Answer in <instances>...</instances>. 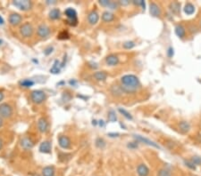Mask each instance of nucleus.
Listing matches in <instances>:
<instances>
[{"label":"nucleus","mask_w":201,"mask_h":176,"mask_svg":"<svg viewBox=\"0 0 201 176\" xmlns=\"http://www.w3.org/2000/svg\"><path fill=\"white\" fill-rule=\"evenodd\" d=\"M122 89L124 93H135L140 86L139 78L135 75H125L121 78Z\"/></svg>","instance_id":"f257e3e1"},{"label":"nucleus","mask_w":201,"mask_h":176,"mask_svg":"<svg viewBox=\"0 0 201 176\" xmlns=\"http://www.w3.org/2000/svg\"><path fill=\"white\" fill-rule=\"evenodd\" d=\"M64 14L67 17V22L68 24H70L71 26H76L77 22H78V19H77V13L73 8H67L64 11Z\"/></svg>","instance_id":"f03ea898"},{"label":"nucleus","mask_w":201,"mask_h":176,"mask_svg":"<svg viewBox=\"0 0 201 176\" xmlns=\"http://www.w3.org/2000/svg\"><path fill=\"white\" fill-rule=\"evenodd\" d=\"M31 98L34 103L39 104V103H42L46 100V93L40 90H35L31 93Z\"/></svg>","instance_id":"7ed1b4c3"},{"label":"nucleus","mask_w":201,"mask_h":176,"mask_svg":"<svg viewBox=\"0 0 201 176\" xmlns=\"http://www.w3.org/2000/svg\"><path fill=\"white\" fill-rule=\"evenodd\" d=\"M13 4L22 11H28L32 7L31 2L29 1V0H15Z\"/></svg>","instance_id":"20e7f679"},{"label":"nucleus","mask_w":201,"mask_h":176,"mask_svg":"<svg viewBox=\"0 0 201 176\" xmlns=\"http://www.w3.org/2000/svg\"><path fill=\"white\" fill-rule=\"evenodd\" d=\"M12 114H13V109L9 104L2 103L0 105V116L2 117H5V118L10 117Z\"/></svg>","instance_id":"39448f33"},{"label":"nucleus","mask_w":201,"mask_h":176,"mask_svg":"<svg viewBox=\"0 0 201 176\" xmlns=\"http://www.w3.org/2000/svg\"><path fill=\"white\" fill-rule=\"evenodd\" d=\"M20 33L22 34L23 37L24 38H30L33 34V27L30 23H24L21 28H20Z\"/></svg>","instance_id":"423d86ee"},{"label":"nucleus","mask_w":201,"mask_h":176,"mask_svg":"<svg viewBox=\"0 0 201 176\" xmlns=\"http://www.w3.org/2000/svg\"><path fill=\"white\" fill-rule=\"evenodd\" d=\"M134 138H135L138 141H141V142H143V143H145V144H147V145L155 147V148H160V147H159L156 142H154V141H150L149 139H147V138H145V137H143V136H141V135L134 134Z\"/></svg>","instance_id":"0eeeda50"},{"label":"nucleus","mask_w":201,"mask_h":176,"mask_svg":"<svg viewBox=\"0 0 201 176\" xmlns=\"http://www.w3.org/2000/svg\"><path fill=\"white\" fill-rule=\"evenodd\" d=\"M149 13L153 17H159L161 15V9L158 5L152 2L149 5Z\"/></svg>","instance_id":"6e6552de"},{"label":"nucleus","mask_w":201,"mask_h":176,"mask_svg":"<svg viewBox=\"0 0 201 176\" xmlns=\"http://www.w3.org/2000/svg\"><path fill=\"white\" fill-rule=\"evenodd\" d=\"M49 34H50V29L47 25L41 24V25L39 26V28H38V35L40 38H47V37L49 36Z\"/></svg>","instance_id":"1a4fd4ad"},{"label":"nucleus","mask_w":201,"mask_h":176,"mask_svg":"<svg viewBox=\"0 0 201 176\" xmlns=\"http://www.w3.org/2000/svg\"><path fill=\"white\" fill-rule=\"evenodd\" d=\"M22 16L19 14H12L9 16V22L13 26H17L22 22Z\"/></svg>","instance_id":"9d476101"},{"label":"nucleus","mask_w":201,"mask_h":176,"mask_svg":"<svg viewBox=\"0 0 201 176\" xmlns=\"http://www.w3.org/2000/svg\"><path fill=\"white\" fill-rule=\"evenodd\" d=\"M170 12L174 15H179L181 13V4L179 2H172L169 5Z\"/></svg>","instance_id":"9b49d317"},{"label":"nucleus","mask_w":201,"mask_h":176,"mask_svg":"<svg viewBox=\"0 0 201 176\" xmlns=\"http://www.w3.org/2000/svg\"><path fill=\"white\" fill-rule=\"evenodd\" d=\"M137 172L139 176H148L149 168L145 164H140L137 166Z\"/></svg>","instance_id":"f8f14e48"},{"label":"nucleus","mask_w":201,"mask_h":176,"mask_svg":"<svg viewBox=\"0 0 201 176\" xmlns=\"http://www.w3.org/2000/svg\"><path fill=\"white\" fill-rule=\"evenodd\" d=\"M58 142H59L60 147L63 148H69L70 146H71V141H70V139L67 136H64V135H62V136L59 137Z\"/></svg>","instance_id":"ddd939ff"},{"label":"nucleus","mask_w":201,"mask_h":176,"mask_svg":"<svg viewBox=\"0 0 201 176\" xmlns=\"http://www.w3.org/2000/svg\"><path fill=\"white\" fill-rule=\"evenodd\" d=\"M38 128H39V131L41 132V133H46L48 131V124L47 120L44 117H41V118L39 119V121H38Z\"/></svg>","instance_id":"4468645a"},{"label":"nucleus","mask_w":201,"mask_h":176,"mask_svg":"<svg viewBox=\"0 0 201 176\" xmlns=\"http://www.w3.org/2000/svg\"><path fill=\"white\" fill-rule=\"evenodd\" d=\"M106 62L109 66H115L119 63V58L115 54H110L106 58Z\"/></svg>","instance_id":"2eb2a0df"},{"label":"nucleus","mask_w":201,"mask_h":176,"mask_svg":"<svg viewBox=\"0 0 201 176\" xmlns=\"http://www.w3.org/2000/svg\"><path fill=\"white\" fill-rule=\"evenodd\" d=\"M178 127L182 133H187L190 130V124L187 121H181L178 124Z\"/></svg>","instance_id":"dca6fc26"},{"label":"nucleus","mask_w":201,"mask_h":176,"mask_svg":"<svg viewBox=\"0 0 201 176\" xmlns=\"http://www.w3.org/2000/svg\"><path fill=\"white\" fill-rule=\"evenodd\" d=\"M21 146L25 148V149H30V148H32L33 146H34V143L33 141L28 138V137H24L22 141H21Z\"/></svg>","instance_id":"f3484780"},{"label":"nucleus","mask_w":201,"mask_h":176,"mask_svg":"<svg viewBox=\"0 0 201 176\" xmlns=\"http://www.w3.org/2000/svg\"><path fill=\"white\" fill-rule=\"evenodd\" d=\"M39 151L44 154H49L51 152V143L49 141H43L39 146Z\"/></svg>","instance_id":"a211bd4d"},{"label":"nucleus","mask_w":201,"mask_h":176,"mask_svg":"<svg viewBox=\"0 0 201 176\" xmlns=\"http://www.w3.org/2000/svg\"><path fill=\"white\" fill-rule=\"evenodd\" d=\"M174 32H175L176 36H177L178 38H183L186 36V30H185V28H184L182 25H181V24L175 26Z\"/></svg>","instance_id":"6ab92c4d"},{"label":"nucleus","mask_w":201,"mask_h":176,"mask_svg":"<svg viewBox=\"0 0 201 176\" xmlns=\"http://www.w3.org/2000/svg\"><path fill=\"white\" fill-rule=\"evenodd\" d=\"M99 20V15L96 11H92L91 13H89L88 16V21L90 24L94 25L96 24Z\"/></svg>","instance_id":"aec40b11"},{"label":"nucleus","mask_w":201,"mask_h":176,"mask_svg":"<svg viewBox=\"0 0 201 176\" xmlns=\"http://www.w3.org/2000/svg\"><path fill=\"white\" fill-rule=\"evenodd\" d=\"M183 11H184V13L187 15H191V14H193L195 13V7L191 3H187L184 6Z\"/></svg>","instance_id":"412c9836"},{"label":"nucleus","mask_w":201,"mask_h":176,"mask_svg":"<svg viewBox=\"0 0 201 176\" xmlns=\"http://www.w3.org/2000/svg\"><path fill=\"white\" fill-rule=\"evenodd\" d=\"M102 20L105 22H111L115 20V15L114 14H112L111 12H105L102 14Z\"/></svg>","instance_id":"4be33fe9"},{"label":"nucleus","mask_w":201,"mask_h":176,"mask_svg":"<svg viewBox=\"0 0 201 176\" xmlns=\"http://www.w3.org/2000/svg\"><path fill=\"white\" fill-rule=\"evenodd\" d=\"M94 77L97 81H105L107 77V74L105 71H96L94 73Z\"/></svg>","instance_id":"5701e85b"},{"label":"nucleus","mask_w":201,"mask_h":176,"mask_svg":"<svg viewBox=\"0 0 201 176\" xmlns=\"http://www.w3.org/2000/svg\"><path fill=\"white\" fill-rule=\"evenodd\" d=\"M43 176H54L55 174V167L54 166H46L42 170Z\"/></svg>","instance_id":"b1692460"},{"label":"nucleus","mask_w":201,"mask_h":176,"mask_svg":"<svg viewBox=\"0 0 201 176\" xmlns=\"http://www.w3.org/2000/svg\"><path fill=\"white\" fill-rule=\"evenodd\" d=\"M49 18L52 20H57L60 18V11L58 9H52L49 12Z\"/></svg>","instance_id":"393cba45"},{"label":"nucleus","mask_w":201,"mask_h":176,"mask_svg":"<svg viewBox=\"0 0 201 176\" xmlns=\"http://www.w3.org/2000/svg\"><path fill=\"white\" fill-rule=\"evenodd\" d=\"M111 92L115 95H117V96L118 95H121L124 93V91L122 89V86H120V85H113L112 88H111Z\"/></svg>","instance_id":"a878e982"},{"label":"nucleus","mask_w":201,"mask_h":176,"mask_svg":"<svg viewBox=\"0 0 201 176\" xmlns=\"http://www.w3.org/2000/svg\"><path fill=\"white\" fill-rule=\"evenodd\" d=\"M20 85L23 87H31L34 85V82L31 79H23L20 82Z\"/></svg>","instance_id":"bb28decb"},{"label":"nucleus","mask_w":201,"mask_h":176,"mask_svg":"<svg viewBox=\"0 0 201 176\" xmlns=\"http://www.w3.org/2000/svg\"><path fill=\"white\" fill-rule=\"evenodd\" d=\"M57 65H59V62H58V61L56 60V61H55L53 67L50 69V72H51V73H53V74H58V73L60 72V69H59V67H58Z\"/></svg>","instance_id":"cd10ccee"},{"label":"nucleus","mask_w":201,"mask_h":176,"mask_svg":"<svg viewBox=\"0 0 201 176\" xmlns=\"http://www.w3.org/2000/svg\"><path fill=\"white\" fill-rule=\"evenodd\" d=\"M108 120L110 122H115L117 120V117L115 114V111L114 109H110L108 112Z\"/></svg>","instance_id":"c85d7f7f"},{"label":"nucleus","mask_w":201,"mask_h":176,"mask_svg":"<svg viewBox=\"0 0 201 176\" xmlns=\"http://www.w3.org/2000/svg\"><path fill=\"white\" fill-rule=\"evenodd\" d=\"M118 110H119V112H120L121 114H123V116H124V117H126V118L129 119V120H132V116L127 110H125L124 109H122V108H119Z\"/></svg>","instance_id":"c756f323"},{"label":"nucleus","mask_w":201,"mask_h":176,"mask_svg":"<svg viewBox=\"0 0 201 176\" xmlns=\"http://www.w3.org/2000/svg\"><path fill=\"white\" fill-rule=\"evenodd\" d=\"M157 176H172V173L167 169H161L157 172Z\"/></svg>","instance_id":"7c9ffc66"},{"label":"nucleus","mask_w":201,"mask_h":176,"mask_svg":"<svg viewBox=\"0 0 201 176\" xmlns=\"http://www.w3.org/2000/svg\"><path fill=\"white\" fill-rule=\"evenodd\" d=\"M96 145L97 148H103L105 146H106V142L103 139L101 138H97L96 141Z\"/></svg>","instance_id":"2f4dec72"},{"label":"nucleus","mask_w":201,"mask_h":176,"mask_svg":"<svg viewBox=\"0 0 201 176\" xmlns=\"http://www.w3.org/2000/svg\"><path fill=\"white\" fill-rule=\"evenodd\" d=\"M123 46L125 49H132L135 46V43L133 41H126V42L124 43Z\"/></svg>","instance_id":"473e14b6"},{"label":"nucleus","mask_w":201,"mask_h":176,"mask_svg":"<svg viewBox=\"0 0 201 176\" xmlns=\"http://www.w3.org/2000/svg\"><path fill=\"white\" fill-rule=\"evenodd\" d=\"M190 160L192 161V163H193L195 165H200V164H201V157H200V156H194L191 157Z\"/></svg>","instance_id":"72a5a7b5"},{"label":"nucleus","mask_w":201,"mask_h":176,"mask_svg":"<svg viewBox=\"0 0 201 176\" xmlns=\"http://www.w3.org/2000/svg\"><path fill=\"white\" fill-rule=\"evenodd\" d=\"M184 164H185V165L187 166V167H189V169H191V170H196V165L192 163V161L191 160H184Z\"/></svg>","instance_id":"f704fd0d"},{"label":"nucleus","mask_w":201,"mask_h":176,"mask_svg":"<svg viewBox=\"0 0 201 176\" xmlns=\"http://www.w3.org/2000/svg\"><path fill=\"white\" fill-rule=\"evenodd\" d=\"M132 3L136 6H140L142 7L143 10L146 9V4H145V1H143V0H138V1H132Z\"/></svg>","instance_id":"c9c22d12"},{"label":"nucleus","mask_w":201,"mask_h":176,"mask_svg":"<svg viewBox=\"0 0 201 176\" xmlns=\"http://www.w3.org/2000/svg\"><path fill=\"white\" fill-rule=\"evenodd\" d=\"M189 32H190V33L195 34V33H197V32L198 31V28H197L196 25L191 24V25H189Z\"/></svg>","instance_id":"e433bc0d"},{"label":"nucleus","mask_w":201,"mask_h":176,"mask_svg":"<svg viewBox=\"0 0 201 176\" xmlns=\"http://www.w3.org/2000/svg\"><path fill=\"white\" fill-rule=\"evenodd\" d=\"M166 54H167V56L169 57V58H172L173 55H174V49L172 47V46H170L168 49H167V52H166Z\"/></svg>","instance_id":"4c0bfd02"},{"label":"nucleus","mask_w":201,"mask_h":176,"mask_svg":"<svg viewBox=\"0 0 201 176\" xmlns=\"http://www.w3.org/2000/svg\"><path fill=\"white\" fill-rule=\"evenodd\" d=\"M111 1H109V0H100L99 1V4L101 5L102 7H108L109 4H110Z\"/></svg>","instance_id":"58836bf2"},{"label":"nucleus","mask_w":201,"mask_h":176,"mask_svg":"<svg viewBox=\"0 0 201 176\" xmlns=\"http://www.w3.org/2000/svg\"><path fill=\"white\" fill-rule=\"evenodd\" d=\"M69 38V35H68V33L67 32H62L59 36H58V38H60V39H65V38Z\"/></svg>","instance_id":"ea45409f"},{"label":"nucleus","mask_w":201,"mask_h":176,"mask_svg":"<svg viewBox=\"0 0 201 176\" xmlns=\"http://www.w3.org/2000/svg\"><path fill=\"white\" fill-rule=\"evenodd\" d=\"M107 7L110 8V9H112V10H114V9H116V8L118 7V4L115 3V2H110L109 6H108Z\"/></svg>","instance_id":"a19ab883"},{"label":"nucleus","mask_w":201,"mask_h":176,"mask_svg":"<svg viewBox=\"0 0 201 176\" xmlns=\"http://www.w3.org/2000/svg\"><path fill=\"white\" fill-rule=\"evenodd\" d=\"M52 52H53V47H48V48L44 51V54H45L46 55H48V54H50Z\"/></svg>","instance_id":"79ce46f5"},{"label":"nucleus","mask_w":201,"mask_h":176,"mask_svg":"<svg viewBox=\"0 0 201 176\" xmlns=\"http://www.w3.org/2000/svg\"><path fill=\"white\" fill-rule=\"evenodd\" d=\"M128 147L131 148H138V144L136 142H130L128 144Z\"/></svg>","instance_id":"37998d69"},{"label":"nucleus","mask_w":201,"mask_h":176,"mask_svg":"<svg viewBox=\"0 0 201 176\" xmlns=\"http://www.w3.org/2000/svg\"><path fill=\"white\" fill-rule=\"evenodd\" d=\"M119 4L122 6H128L130 4L129 0H122V1H119Z\"/></svg>","instance_id":"c03bdc74"},{"label":"nucleus","mask_w":201,"mask_h":176,"mask_svg":"<svg viewBox=\"0 0 201 176\" xmlns=\"http://www.w3.org/2000/svg\"><path fill=\"white\" fill-rule=\"evenodd\" d=\"M5 23V21L3 19V17H1V15H0V25H3Z\"/></svg>","instance_id":"a18cd8bd"},{"label":"nucleus","mask_w":201,"mask_h":176,"mask_svg":"<svg viewBox=\"0 0 201 176\" xmlns=\"http://www.w3.org/2000/svg\"><path fill=\"white\" fill-rule=\"evenodd\" d=\"M109 136H111V137H118L119 133H109Z\"/></svg>","instance_id":"49530a36"},{"label":"nucleus","mask_w":201,"mask_h":176,"mask_svg":"<svg viewBox=\"0 0 201 176\" xmlns=\"http://www.w3.org/2000/svg\"><path fill=\"white\" fill-rule=\"evenodd\" d=\"M3 99H4V93L1 91H0V101H1Z\"/></svg>","instance_id":"de8ad7c7"},{"label":"nucleus","mask_w":201,"mask_h":176,"mask_svg":"<svg viewBox=\"0 0 201 176\" xmlns=\"http://www.w3.org/2000/svg\"><path fill=\"white\" fill-rule=\"evenodd\" d=\"M99 125H100V126H104V125H105V124H104V121H103V120L99 121Z\"/></svg>","instance_id":"09e8293b"},{"label":"nucleus","mask_w":201,"mask_h":176,"mask_svg":"<svg viewBox=\"0 0 201 176\" xmlns=\"http://www.w3.org/2000/svg\"><path fill=\"white\" fill-rule=\"evenodd\" d=\"M2 125H3V121H2V118L0 117V127L2 126Z\"/></svg>","instance_id":"8fccbe9b"},{"label":"nucleus","mask_w":201,"mask_h":176,"mask_svg":"<svg viewBox=\"0 0 201 176\" xmlns=\"http://www.w3.org/2000/svg\"><path fill=\"white\" fill-rule=\"evenodd\" d=\"M30 176H39V175L38 173H31Z\"/></svg>","instance_id":"3c124183"},{"label":"nucleus","mask_w":201,"mask_h":176,"mask_svg":"<svg viewBox=\"0 0 201 176\" xmlns=\"http://www.w3.org/2000/svg\"><path fill=\"white\" fill-rule=\"evenodd\" d=\"M2 148V141H1V139H0V148Z\"/></svg>","instance_id":"603ef678"},{"label":"nucleus","mask_w":201,"mask_h":176,"mask_svg":"<svg viewBox=\"0 0 201 176\" xmlns=\"http://www.w3.org/2000/svg\"><path fill=\"white\" fill-rule=\"evenodd\" d=\"M1 44H2V40H0V45H1Z\"/></svg>","instance_id":"864d4df0"},{"label":"nucleus","mask_w":201,"mask_h":176,"mask_svg":"<svg viewBox=\"0 0 201 176\" xmlns=\"http://www.w3.org/2000/svg\"><path fill=\"white\" fill-rule=\"evenodd\" d=\"M199 24H200V27H201V21H200V23Z\"/></svg>","instance_id":"5fc2aeb1"}]
</instances>
